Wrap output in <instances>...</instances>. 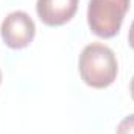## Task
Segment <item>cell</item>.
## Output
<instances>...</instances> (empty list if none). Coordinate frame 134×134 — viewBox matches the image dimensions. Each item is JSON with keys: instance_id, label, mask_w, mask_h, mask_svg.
Wrapping results in <instances>:
<instances>
[{"instance_id": "1", "label": "cell", "mask_w": 134, "mask_h": 134, "mask_svg": "<svg viewBox=\"0 0 134 134\" xmlns=\"http://www.w3.org/2000/svg\"><path fill=\"white\" fill-rule=\"evenodd\" d=\"M78 69L81 80L87 86L94 89H104L115 81L119 64L114 52L108 45L94 42L83 48Z\"/></svg>"}, {"instance_id": "2", "label": "cell", "mask_w": 134, "mask_h": 134, "mask_svg": "<svg viewBox=\"0 0 134 134\" xmlns=\"http://www.w3.org/2000/svg\"><path fill=\"white\" fill-rule=\"evenodd\" d=\"M131 0H89L87 24L98 37L109 39L120 31Z\"/></svg>"}, {"instance_id": "3", "label": "cell", "mask_w": 134, "mask_h": 134, "mask_svg": "<svg viewBox=\"0 0 134 134\" xmlns=\"http://www.w3.org/2000/svg\"><path fill=\"white\" fill-rule=\"evenodd\" d=\"M0 33L3 42L14 50L28 47L34 39L36 25L25 11H13L2 22Z\"/></svg>"}, {"instance_id": "4", "label": "cell", "mask_w": 134, "mask_h": 134, "mask_svg": "<svg viewBox=\"0 0 134 134\" xmlns=\"http://www.w3.org/2000/svg\"><path fill=\"white\" fill-rule=\"evenodd\" d=\"M78 9V0H37L36 11L39 19L48 27L67 24Z\"/></svg>"}, {"instance_id": "5", "label": "cell", "mask_w": 134, "mask_h": 134, "mask_svg": "<svg viewBox=\"0 0 134 134\" xmlns=\"http://www.w3.org/2000/svg\"><path fill=\"white\" fill-rule=\"evenodd\" d=\"M115 134H134V114L126 115L119 125Z\"/></svg>"}, {"instance_id": "6", "label": "cell", "mask_w": 134, "mask_h": 134, "mask_svg": "<svg viewBox=\"0 0 134 134\" xmlns=\"http://www.w3.org/2000/svg\"><path fill=\"white\" fill-rule=\"evenodd\" d=\"M128 44H130V47L134 50V20H133V24H131V27H130V33H128Z\"/></svg>"}, {"instance_id": "7", "label": "cell", "mask_w": 134, "mask_h": 134, "mask_svg": "<svg viewBox=\"0 0 134 134\" xmlns=\"http://www.w3.org/2000/svg\"><path fill=\"white\" fill-rule=\"evenodd\" d=\"M130 92H131V97H133V100H134V76H133V80H131V84H130Z\"/></svg>"}, {"instance_id": "8", "label": "cell", "mask_w": 134, "mask_h": 134, "mask_svg": "<svg viewBox=\"0 0 134 134\" xmlns=\"http://www.w3.org/2000/svg\"><path fill=\"white\" fill-rule=\"evenodd\" d=\"M0 83H2V72H0Z\"/></svg>"}]
</instances>
